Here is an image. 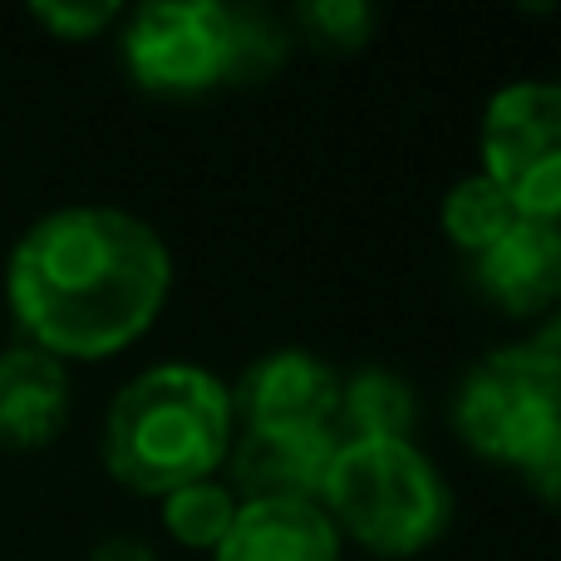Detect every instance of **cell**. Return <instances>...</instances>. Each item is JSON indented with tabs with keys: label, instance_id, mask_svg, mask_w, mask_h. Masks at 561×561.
<instances>
[{
	"label": "cell",
	"instance_id": "19",
	"mask_svg": "<svg viewBox=\"0 0 561 561\" xmlns=\"http://www.w3.org/2000/svg\"><path fill=\"white\" fill-rule=\"evenodd\" d=\"M527 345L537 350V359L547 365V375H552V385H557V394H561V306L542 320V330H537Z\"/></svg>",
	"mask_w": 561,
	"mask_h": 561
},
{
	"label": "cell",
	"instance_id": "9",
	"mask_svg": "<svg viewBox=\"0 0 561 561\" xmlns=\"http://www.w3.org/2000/svg\"><path fill=\"white\" fill-rule=\"evenodd\" d=\"M473 280L507 316H542L561 306V227L517 217L488 252L473 256Z\"/></svg>",
	"mask_w": 561,
	"mask_h": 561
},
{
	"label": "cell",
	"instance_id": "2",
	"mask_svg": "<svg viewBox=\"0 0 561 561\" xmlns=\"http://www.w3.org/2000/svg\"><path fill=\"white\" fill-rule=\"evenodd\" d=\"M232 394L203 365H153L114 394L104 419V468L144 497L213 478L232 448Z\"/></svg>",
	"mask_w": 561,
	"mask_h": 561
},
{
	"label": "cell",
	"instance_id": "13",
	"mask_svg": "<svg viewBox=\"0 0 561 561\" xmlns=\"http://www.w3.org/2000/svg\"><path fill=\"white\" fill-rule=\"evenodd\" d=\"M227 35H232V75L227 84H266L296 49V30L286 15L256 0H227Z\"/></svg>",
	"mask_w": 561,
	"mask_h": 561
},
{
	"label": "cell",
	"instance_id": "16",
	"mask_svg": "<svg viewBox=\"0 0 561 561\" xmlns=\"http://www.w3.org/2000/svg\"><path fill=\"white\" fill-rule=\"evenodd\" d=\"M379 10L365 0H300L290 10V30L320 55H355L375 39Z\"/></svg>",
	"mask_w": 561,
	"mask_h": 561
},
{
	"label": "cell",
	"instance_id": "5",
	"mask_svg": "<svg viewBox=\"0 0 561 561\" xmlns=\"http://www.w3.org/2000/svg\"><path fill=\"white\" fill-rule=\"evenodd\" d=\"M561 419V394L533 345H497L463 375L454 394V428L478 458L523 463Z\"/></svg>",
	"mask_w": 561,
	"mask_h": 561
},
{
	"label": "cell",
	"instance_id": "20",
	"mask_svg": "<svg viewBox=\"0 0 561 561\" xmlns=\"http://www.w3.org/2000/svg\"><path fill=\"white\" fill-rule=\"evenodd\" d=\"M89 561H158V552L144 537H104V542L89 552Z\"/></svg>",
	"mask_w": 561,
	"mask_h": 561
},
{
	"label": "cell",
	"instance_id": "11",
	"mask_svg": "<svg viewBox=\"0 0 561 561\" xmlns=\"http://www.w3.org/2000/svg\"><path fill=\"white\" fill-rule=\"evenodd\" d=\"M217 561H340V533L320 503H242Z\"/></svg>",
	"mask_w": 561,
	"mask_h": 561
},
{
	"label": "cell",
	"instance_id": "14",
	"mask_svg": "<svg viewBox=\"0 0 561 561\" xmlns=\"http://www.w3.org/2000/svg\"><path fill=\"white\" fill-rule=\"evenodd\" d=\"M438 222H444V237L458 247V252L473 262L478 252L497 242L507 227L517 222L513 203L503 197V187L493 183L488 173H473L463 183H454L444 193V207H438Z\"/></svg>",
	"mask_w": 561,
	"mask_h": 561
},
{
	"label": "cell",
	"instance_id": "6",
	"mask_svg": "<svg viewBox=\"0 0 561 561\" xmlns=\"http://www.w3.org/2000/svg\"><path fill=\"white\" fill-rule=\"evenodd\" d=\"M118 49L138 89L148 94H207L232 75L227 0H148L124 10Z\"/></svg>",
	"mask_w": 561,
	"mask_h": 561
},
{
	"label": "cell",
	"instance_id": "10",
	"mask_svg": "<svg viewBox=\"0 0 561 561\" xmlns=\"http://www.w3.org/2000/svg\"><path fill=\"white\" fill-rule=\"evenodd\" d=\"M69 424V365L39 345L0 350V448L30 454L65 434Z\"/></svg>",
	"mask_w": 561,
	"mask_h": 561
},
{
	"label": "cell",
	"instance_id": "18",
	"mask_svg": "<svg viewBox=\"0 0 561 561\" xmlns=\"http://www.w3.org/2000/svg\"><path fill=\"white\" fill-rule=\"evenodd\" d=\"M517 473H523V483L533 488L547 507H557V513H561V419L547 428L542 438H537L533 454L517 463Z\"/></svg>",
	"mask_w": 561,
	"mask_h": 561
},
{
	"label": "cell",
	"instance_id": "12",
	"mask_svg": "<svg viewBox=\"0 0 561 561\" xmlns=\"http://www.w3.org/2000/svg\"><path fill=\"white\" fill-rule=\"evenodd\" d=\"M340 444H375V438H409L419 419L414 385L394 369H355L350 379H340Z\"/></svg>",
	"mask_w": 561,
	"mask_h": 561
},
{
	"label": "cell",
	"instance_id": "15",
	"mask_svg": "<svg viewBox=\"0 0 561 561\" xmlns=\"http://www.w3.org/2000/svg\"><path fill=\"white\" fill-rule=\"evenodd\" d=\"M237 497L227 483H217V478H197V483L187 488H173V493L163 497V527L168 537H178L183 547H193V552H217L222 547V537L232 533L237 523Z\"/></svg>",
	"mask_w": 561,
	"mask_h": 561
},
{
	"label": "cell",
	"instance_id": "7",
	"mask_svg": "<svg viewBox=\"0 0 561 561\" xmlns=\"http://www.w3.org/2000/svg\"><path fill=\"white\" fill-rule=\"evenodd\" d=\"M232 419L247 428H330L340 404V375L316 350H266L232 389Z\"/></svg>",
	"mask_w": 561,
	"mask_h": 561
},
{
	"label": "cell",
	"instance_id": "8",
	"mask_svg": "<svg viewBox=\"0 0 561 561\" xmlns=\"http://www.w3.org/2000/svg\"><path fill=\"white\" fill-rule=\"evenodd\" d=\"M340 438L330 428H247L232 448V488L242 503H320Z\"/></svg>",
	"mask_w": 561,
	"mask_h": 561
},
{
	"label": "cell",
	"instance_id": "21",
	"mask_svg": "<svg viewBox=\"0 0 561 561\" xmlns=\"http://www.w3.org/2000/svg\"><path fill=\"white\" fill-rule=\"evenodd\" d=\"M557 89H561V79H557Z\"/></svg>",
	"mask_w": 561,
	"mask_h": 561
},
{
	"label": "cell",
	"instance_id": "3",
	"mask_svg": "<svg viewBox=\"0 0 561 561\" xmlns=\"http://www.w3.org/2000/svg\"><path fill=\"white\" fill-rule=\"evenodd\" d=\"M320 507L375 557H419L454 523V493L444 473L409 438L340 444L320 488Z\"/></svg>",
	"mask_w": 561,
	"mask_h": 561
},
{
	"label": "cell",
	"instance_id": "1",
	"mask_svg": "<svg viewBox=\"0 0 561 561\" xmlns=\"http://www.w3.org/2000/svg\"><path fill=\"white\" fill-rule=\"evenodd\" d=\"M168 290V242L124 207L45 213L5 262V300L25 345L65 365L128 350L158 320Z\"/></svg>",
	"mask_w": 561,
	"mask_h": 561
},
{
	"label": "cell",
	"instance_id": "4",
	"mask_svg": "<svg viewBox=\"0 0 561 561\" xmlns=\"http://www.w3.org/2000/svg\"><path fill=\"white\" fill-rule=\"evenodd\" d=\"M483 173L517 217L561 227V89L557 79H513L483 108Z\"/></svg>",
	"mask_w": 561,
	"mask_h": 561
},
{
	"label": "cell",
	"instance_id": "17",
	"mask_svg": "<svg viewBox=\"0 0 561 561\" xmlns=\"http://www.w3.org/2000/svg\"><path fill=\"white\" fill-rule=\"evenodd\" d=\"M30 20L45 25L55 39H94L114 20H124V5L118 0H35Z\"/></svg>",
	"mask_w": 561,
	"mask_h": 561
}]
</instances>
